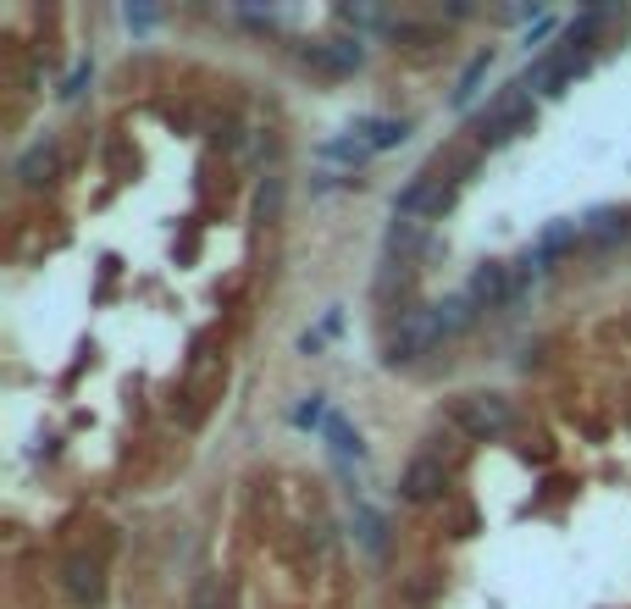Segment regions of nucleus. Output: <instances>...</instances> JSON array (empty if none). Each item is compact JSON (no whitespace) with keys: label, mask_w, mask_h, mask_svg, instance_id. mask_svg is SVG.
Here are the masks:
<instances>
[{"label":"nucleus","mask_w":631,"mask_h":609,"mask_svg":"<svg viewBox=\"0 0 631 609\" xmlns=\"http://www.w3.org/2000/svg\"><path fill=\"white\" fill-rule=\"evenodd\" d=\"M454 427H460L465 438H477V443L504 438V432H510V399H499V394H465V399H454Z\"/></svg>","instance_id":"f257e3e1"},{"label":"nucleus","mask_w":631,"mask_h":609,"mask_svg":"<svg viewBox=\"0 0 631 609\" xmlns=\"http://www.w3.org/2000/svg\"><path fill=\"white\" fill-rule=\"evenodd\" d=\"M443 338V327H438V311H405L399 316V327L388 333V366H410V360H421L432 344Z\"/></svg>","instance_id":"f03ea898"},{"label":"nucleus","mask_w":631,"mask_h":609,"mask_svg":"<svg viewBox=\"0 0 631 609\" xmlns=\"http://www.w3.org/2000/svg\"><path fill=\"white\" fill-rule=\"evenodd\" d=\"M526 128H532V100H526L521 84H515L510 95H504L499 106H493L488 117L477 122L482 144H504V139H515V133H526Z\"/></svg>","instance_id":"7ed1b4c3"},{"label":"nucleus","mask_w":631,"mask_h":609,"mask_svg":"<svg viewBox=\"0 0 631 609\" xmlns=\"http://www.w3.org/2000/svg\"><path fill=\"white\" fill-rule=\"evenodd\" d=\"M454 200V178H438V172H421L405 194H399V216H443Z\"/></svg>","instance_id":"20e7f679"},{"label":"nucleus","mask_w":631,"mask_h":609,"mask_svg":"<svg viewBox=\"0 0 631 609\" xmlns=\"http://www.w3.org/2000/svg\"><path fill=\"white\" fill-rule=\"evenodd\" d=\"M443 488H449V471H443L438 460H410L405 477H399V493H405L410 504H432V499H443Z\"/></svg>","instance_id":"39448f33"},{"label":"nucleus","mask_w":631,"mask_h":609,"mask_svg":"<svg viewBox=\"0 0 631 609\" xmlns=\"http://www.w3.org/2000/svg\"><path fill=\"white\" fill-rule=\"evenodd\" d=\"M61 587H67L72 604H100V598H106V576H100V565L84 560V554L61 565Z\"/></svg>","instance_id":"423d86ee"},{"label":"nucleus","mask_w":631,"mask_h":609,"mask_svg":"<svg viewBox=\"0 0 631 609\" xmlns=\"http://www.w3.org/2000/svg\"><path fill=\"white\" fill-rule=\"evenodd\" d=\"M305 67L344 78V72L360 67V39H327V45H305Z\"/></svg>","instance_id":"0eeeda50"},{"label":"nucleus","mask_w":631,"mask_h":609,"mask_svg":"<svg viewBox=\"0 0 631 609\" xmlns=\"http://www.w3.org/2000/svg\"><path fill=\"white\" fill-rule=\"evenodd\" d=\"M465 294L477 299V305H488V311H493V305H510V299H515V288H510V272L488 261V266H477V272H471V288H465Z\"/></svg>","instance_id":"6e6552de"},{"label":"nucleus","mask_w":631,"mask_h":609,"mask_svg":"<svg viewBox=\"0 0 631 609\" xmlns=\"http://www.w3.org/2000/svg\"><path fill=\"white\" fill-rule=\"evenodd\" d=\"M17 178H23L28 189H45V183L56 178V150H50V144H34V150L17 161Z\"/></svg>","instance_id":"1a4fd4ad"},{"label":"nucleus","mask_w":631,"mask_h":609,"mask_svg":"<svg viewBox=\"0 0 631 609\" xmlns=\"http://www.w3.org/2000/svg\"><path fill=\"white\" fill-rule=\"evenodd\" d=\"M355 538H360V549H366V554H388V521L360 504V510H355Z\"/></svg>","instance_id":"9d476101"},{"label":"nucleus","mask_w":631,"mask_h":609,"mask_svg":"<svg viewBox=\"0 0 631 609\" xmlns=\"http://www.w3.org/2000/svg\"><path fill=\"white\" fill-rule=\"evenodd\" d=\"M438 311V327L443 333H465L471 327V316H477V299L471 294H454V299H443V305H432Z\"/></svg>","instance_id":"9b49d317"},{"label":"nucleus","mask_w":631,"mask_h":609,"mask_svg":"<svg viewBox=\"0 0 631 609\" xmlns=\"http://www.w3.org/2000/svg\"><path fill=\"white\" fill-rule=\"evenodd\" d=\"M360 133H366V144L371 150H393V144L410 133V122H393V117H371V122H360Z\"/></svg>","instance_id":"f8f14e48"},{"label":"nucleus","mask_w":631,"mask_h":609,"mask_svg":"<svg viewBox=\"0 0 631 609\" xmlns=\"http://www.w3.org/2000/svg\"><path fill=\"white\" fill-rule=\"evenodd\" d=\"M587 233H593V239H626L631 233V211H593L587 216Z\"/></svg>","instance_id":"ddd939ff"},{"label":"nucleus","mask_w":631,"mask_h":609,"mask_svg":"<svg viewBox=\"0 0 631 609\" xmlns=\"http://www.w3.org/2000/svg\"><path fill=\"white\" fill-rule=\"evenodd\" d=\"M421 244V222H393L388 227V255H405Z\"/></svg>","instance_id":"4468645a"},{"label":"nucleus","mask_w":631,"mask_h":609,"mask_svg":"<svg viewBox=\"0 0 631 609\" xmlns=\"http://www.w3.org/2000/svg\"><path fill=\"white\" fill-rule=\"evenodd\" d=\"M366 150H371L366 139H327V144H322L327 161H366Z\"/></svg>","instance_id":"2eb2a0df"},{"label":"nucleus","mask_w":631,"mask_h":609,"mask_svg":"<svg viewBox=\"0 0 631 609\" xmlns=\"http://www.w3.org/2000/svg\"><path fill=\"white\" fill-rule=\"evenodd\" d=\"M277 205H283V183L266 178V183H261V194H255V216H261V222H272Z\"/></svg>","instance_id":"dca6fc26"},{"label":"nucleus","mask_w":631,"mask_h":609,"mask_svg":"<svg viewBox=\"0 0 631 609\" xmlns=\"http://www.w3.org/2000/svg\"><path fill=\"white\" fill-rule=\"evenodd\" d=\"M327 443H333L338 454H360V438H355V427H349V421H327Z\"/></svg>","instance_id":"f3484780"},{"label":"nucleus","mask_w":631,"mask_h":609,"mask_svg":"<svg viewBox=\"0 0 631 609\" xmlns=\"http://www.w3.org/2000/svg\"><path fill=\"white\" fill-rule=\"evenodd\" d=\"M482 72H488V56H477V61H471V67H465L460 89H454V106H465V100L477 95V84H482Z\"/></svg>","instance_id":"a211bd4d"},{"label":"nucleus","mask_w":631,"mask_h":609,"mask_svg":"<svg viewBox=\"0 0 631 609\" xmlns=\"http://www.w3.org/2000/svg\"><path fill=\"white\" fill-rule=\"evenodd\" d=\"M194 609H227V593H222L216 576H205V582L194 587Z\"/></svg>","instance_id":"6ab92c4d"},{"label":"nucleus","mask_w":631,"mask_h":609,"mask_svg":"<svg viewBox=\"0 0 631 609\" xmlns=\"http://www.w3.org/2000/svg\"><path fill=\"white\" fill-rule=\"evenodd\" d=\"M294 421H299V427H322V421H327V405H322V399H310V405L294 410Z\"/></svg>","instance_id":"aec40b11"},{"label":"nucleus","mask_w":631,"mask_h":609,"mask_svg":"<svg viewBox=\"0 0 631 609\" xmlns=\"http://www.w3.org/2000/svg\"><path fill=\"white\" fill-rule=\"evenodd\" d=\"M89 84V67H78V72H72V78H67V89H61V100H72V95H78V89H84Z\"/></svg>","instance_id":"412c9836"},{"label":"nucleus","mask_w":631,"mask_h":609,"mask_svg":"<svg viewBox=\"0 0 631 609\" xmlns=\"http://www.w3.org/2000/svg\"><path fill=\"white\" fill-rule=\"evenodd\" d=\"M150 23H155V17L144 12V6H128V28H150Z\"/></svg>","instance_id":"4be33fe9"}]
</instances>
